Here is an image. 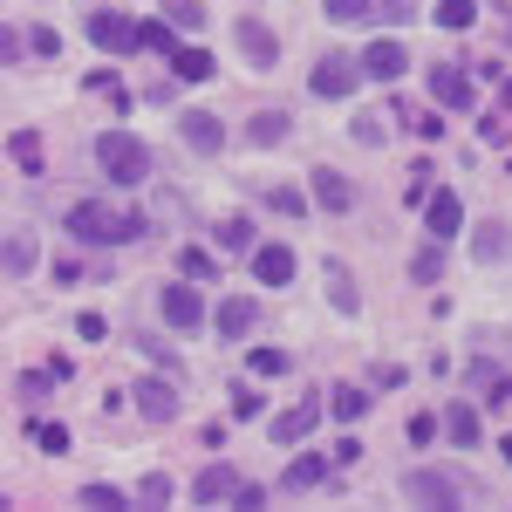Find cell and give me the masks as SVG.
<instances>
[{
	"label": "cell",
	"instance_id": "obj_1",
	"mask_svg": "<svg viewBox=\"0 0 512 512\" xmlns=\"http://www.w3.org/2000/svg\"><path fill=\"white\" fill-rule=\"evenodd\" d=\"M144 233H151V219L130 212V205H103V198L69 205V239H82V246H130V239H144Z\"/></svg>",
	"mask_w": 512,
	"mask_h": 512
},
{
	"label": "cell",
	"instance_id": "obj_2",
	"mask_svg": "<svg viewBox=\"0 0 512 512\" xmlns=\"http://www.w3.org/2000/svg\"><path fill=\"white\" fill-rule=\"evenodd\" d=\"M96 164H103V178H117V185H144V178H151V144H144L137 130H103V137H96Z\"/></svg>",
	"mask_w": 512,
	"mask_h": 512
},
{
	"label": "cell",
	"instance_id": "obj_3",
	"mask_svg": "<svg viewBox=\"0 0 512 512\" xmlns=\"http://www.w3.org/2000/svg\"><path fill=\"white\" fill-rule=\"evenodd\" d=\"M403 499L451 512V506H465V478L451 472V465H417V472H403Z\"/></svg>",
	"mask_w": 512,
	"mask_h": 512
},
{
	"label": "cell",
	"instance_id": "obj_4",
	"mask_svg": "<svg viewBox=\"0 0 512 512\" xmlns=\"http://www.w3.org/2000/svg\"><path fill=\"white\" fill-rule=\"evenodd\" d=\"M89 41H96L103 55H130V48H144V21H130L117 7H96V14H89Z\"/></svg>",
	"mask_w": 512,
	"mask_h": 512
},
{
	"label": "cell",
	"instance_id": "obj_5",
	"mask_svg": "<svg viewBox=\"0 0 512 512\" xmlns=\"http://www.w3.org/2000/svg\"><path fill=\"white\" fill-rule=\"evenodd\" d=\"M431 96L444 110H478V82L465 76V62H437L431 69Z\"/></svg>",
	"mask_w": 512,
	"mask_h": 512
},
{
	"label": "cell",
	"instance_id": "obj_6",
	"mask_svg": "<svg viewBox=\"0 0 512 512\" xmlns=\"http://www.w3.org/2000/svg\"><path fill=\"white\" fill-rule=\"evenodd\" d=\"M355 82H362V62H349V55H321V62H315V76H308V89H315V96H335V103H342V96H355Z\"/></svg>",
	"mask_w": 512,
	"mask_h": 512
},
{
	"label": "cell",
	"instance_id": "obj_7",
	"mask_svg": "<svg viewBox=\"0 0 512 512\" xmlns=\"http://www.w3.org/2000/svg\"><path fill=\"white\" fill-rule=\"evenodd\" d=\"M308 192H315L321 212H355V185L335 171V164H315V171H308Z\"/></svg>",
	"mask_w": 512,
	"mask_h": 512
},
{
	"label": "cell",
	"instance_id": "obj_8",
	"mask_svg": "<svg viewBox=\"0 0 512 512\" xmlns=\"http://www.w3.org/2000/svg\"><path fill=\"white\" fill-rule=\"evenodd\" d=\"M239 485H246V478H239L233 465H205V472L192 478V499H198V506H233Z\"/></svg>",
	"mask_w": 512,
	"mask_h": 512
},
{
	"label": "cell",
	"instance_id": "obj_9",
	"mask_svg": "<svg viewBox=\"0 0 512 512\" xmlns=\"http://www.w3.org/2000/svg\"><path fill=\"white\" fill-rule=\"evenodd\" d=\"M424 226H431V239H451V233H465V198H458V192H444V185H437V192L424 198Z\"/></svg>",
	"mask_w": 512,
	"mask_h": 512
},
{
	"label": "cell",
	"instance_id": "obj_10",
	"mask_svg": "<svg viewBox=\"0 0 512 512\" xmlns=\"http://www.w3.org/2000/svg\"><path fill=\"white\" fill-rule=\"evenodd\" d=\"M164 321H171V328H198V321H205V294H198L192 280H178V287H164Z\"/></svg>",
	"mask_w": 512,
	"mask_h": 512
},
{
	"label": "cell",
	"instance_id": "obj_11",
	"mask_svg": "<svg viewBox=\"0 0 512 512\" xmlns=\"http://www.w3.org/2000/svg\"><path fill=\"white\" fill-rule=\"evenodd\" d=\"M403 69H410V55H403V41H369V55H362V76L369 82H396L403 76Z\"/></svg>",
	"mask_w": 512,
	"mask_h": 512
},
{
	"label": "cell",
	"instance_id": "obj_12",
	"mask_svg": "<svg viewBox=\"0 0 512 512\" xmlns=\"http://www.w3.org/2000/svg\"><path fill=\"white\" fill-rule=\"evenodd\" d=\"M315 424H321V403H315V396H301L294 410H280L267 431H274V444H301V437L315 431Z\"/></svg>",
	"mask_w": 512,
	"mask_h": 512
},
{
	"label": "cell",
	"instance_id": "obj_13",
	"mask_svg": "<svg viewBox=\"0 0 512 512\" xmlns=\"http://www.w3.org/2000/svg\"><path fill=\"white\" fill-rule=\"evenodd\" d=\"M219 335H226V342H246V335H253V321H260V301H253V294H233V301H219Z\"/></svg>",
	"mask_w": 512,
	"mask_h": 512
},
{
	"label": "cell",
	"instance_id": "obj_14",
	"mask_svg": "<svg viewBox=\"0 0 512 512\" xmlns=\"http://www.w3.org/2000/svg\"><path fill=\"white\" fill-rule=\"evenodd\" d=\"M287 130H294V123H287V110H253L239 137H246L253 151H274V144H287Z\"/></svg>",
	"mask_w": 512,
	"mask_h": 512
},
{
	"label": "cell",
	"instance_id": "obj_15",
	"mask_svg": "<svg viewBox=\"0 0 512 512\" xmlns=\"http://www.w3.org/2000/svg\"><path fill=\"white\" fill-rule=\"evenodd\" d=\"M178 137H185L192 151H205V158H212V151L226 144V123H219V117H205V110H185V117H178Z\"/></svg>",
	"mask_w": 512,
	"mask_h": 512
},
{
	"label": "cell",
	"instance_id": "obj_16",
	"mask_svg": "<svg viewBox=\"0 0 512 512\" xmlns=\"http://www.w3.org/2000/svg\"><path fill=\"white\" fill-rule=\"evenodd\" d=\"M294 267H301L294 246H260V253H253V280H260V287H287Z\"/></svg>",
	"mask_w": 512,
	"mask_h": 512
},
{
	"label": "cell",
	"instance_id": "obj_17",
	"mask_svg": "<svg viewBox=\"0 0 512 512\" xmlns=\"http://www.w3.org/2000/svg\"><path fill=\"white\" fill-rule=\"evenodd\" d=\"M130 396H137V410H144L151 424H171V417H178V390H171V383H158V376H144Z\"/></svg>",
	"mask_w": 512,
	"mask_h": 512
},
{
	"label": "cell",
	"instance_id": "obj_18",
	"mask_svg": "<svg viewBox=\"0 0 512 512\" xmlns=\"http://www.w3.org/2000/svg\"><path fill=\"white\" fill-rule=\"evenodd\" d=\"M444 437H451L458 451H472V444H478V403H472V396H458V403L444 410Z\"/></svg>",
	"mask_w": 512,
	"mask_h": 512
},
{
	"label": "cell",
	"instance_id": "obj_19",
	"mask_svg": "<svg viewBox=\"0 0 512 512\" xmlns=\"http://www.w3.org/2000/svg\"><path fill=\"white\" fill-rule=\"evenodd\" d=\"M239 48H246V62H280V41H274V28H260V21H239Z\"/></svg>",
	"mask_w": 512,
	"mask_h": 512
},
{
	"label": "cell",
	"instance_id": "obj_20",
	"mask_svg": "<svg viewBox=\"0 0 512 512\" xmlns=\"http://www.w3.org/2000/svg\"><path fill=\"white\" fill-rule=\"evenodd\" d=\"M171 76L178 82H212L219 62H212V48H178V55H171Z\"/></svg>",
	"mask_w": 512,
	"mask_h": 512
},
{
	"label": "cell",
	"instance_id": "obj_21",
	"mask_svg": "<svg viewBox=\"0 0 512 512\" xmlns=\"http://www.w3.org/2000/svg\"><path fill=\"white\" fill-rule=\"evenodd\" d=\"M7 158L21 164L28 178H41V164H48V151H41V137H35V130H14V137H7Z\"/></svg>",
	"mask_w": 512,
	"mask_h": 512
},
{
	"label": "cell",
	"instance_id": "obj_22",
	"mask_svg": "<svg viewBox=\"0 0 512 512\" xmlns=\"http://www.w3.org/2000/svg\"><path fill=\"white\" fill-rule=\"evenodd\" d=\"M396 123H403L410 137H424V144L444 137V117H437V110H417V103H396Z\"/></svg>",
	"mask_w": 512,
	"mask_h": 512
},
{
	"label": "cell",
	"instance_id": "obj_23",
	"mask_svg": "<svg viewBox=\"0 0 512 512\" xmlns=\"http://www.w3.org/2000/svg\"><path fill=\"white\" fill-rule=\"evenodd\" d=\"M410 280H417V287H437V280H444V239H431V246L410 253Z\"/></svg>",
	"mask_w": 512,
	"mask_h": 512
},
{
	"label": "cell",
	"instance_id": "obj_24",
	"mask_svg": "<svg viewBox=\"0 0 512 512\" xmlns=\"http://www.w3.org/2000/svg\"><path fill=\"white\" fill-rule=\"evenodd\" d=\"M376 396L355 390V383H342V390H328V417H342V424H362V410H369Z\"/></svg>",
	"mask_w": 512,
	"mask_h": 512
},
{
	"label": "cell",
	"instance_id": "obj_25",
	"mask_svg": "<svg viewBox=\"0 0 512 512\" xmlns=\"http://www.w3.org/2000/svg\"><path fill=\"white\" fill-rule=\"evenodd\" d=\"M321 274H328V301H335V315H355V308H362V294H355L349 267H335V260H328Z\"/></svg>",
	"mask_w": 512,
	"mask_h": 512
},
{
	"label": "cell",
	"instance_id": "obj_26",
	"mask_svg": "<svg viewBox=\"0 0 512 512\" xmlns=\"http://www.w3.org/2000/svg\"><path fill=\"white\" fill-rule=\"evenodd\" d=\"M321 478H328V458L308 451V458H294V465H287V492H315Z\"/></svg>",
	"mask_w": 512,
	"mask_h": 512
},
{
	"label": "cell",
	"instance_id": "obj_27",
	"mask_svg": "<svg viewBox=\"0 0 512 512\" xmlns=\"http://www.w3.org/2000/svg\"><path fill=\"white\" fill-rule=\"evenodd\" d=\"M431 21H437V28H472V21H478V0H437Z\"/></svg>",
	"mask_w": 512,
	"mask_h": 512
},
{
	"label": "cell",
	"instance_id": "obj_28",
	"mask_svg": "<svg viewBox=\"0 0 512 512\" xmlns=\"http://www.w3.org/2000/svg\"><path fill=\"white\" fill-rule=\"evenodd\" d=\"M506 253H512V233L499 226V219H492V226H478V260H506Z\"/></svg>",
	"mask_w": 512,
	"mask_h": 512
},
{
	"label": "cell",
	"instance_id": "obj_29",
	"mask_svg": "<svg viewBox=\"0 0 512 512\" xmlns=\"http://www.w3.org/2000/svg\"><path fill=\"white\" fill-rule=\"evenodd\" d=\"M246 369H253V376H287L294 355H287V349H253V355H246Z\"/></svg>",
	"mask_w": 512,
	"mask_h": 512
},
{
	"label": "cell",
	"instance_id": "obj_30",
	"mask_svg": "<svg viewBox=\"0 0 512 512\" xmlns=\"http://www.w3.org/2000/svg\"><path fill=\"white\" fill-rule=\"evenodd\" d=\"M178 267H185V280H205V287L219 280V260H212L205 246H185V260H178Z\"/></svg>",
	"mask_w": 512,
	"mask_h": 512
},
{
	"label": "cell",
	"instance_id": "obj_31",
	"mask_svg": "<svg viewBox=\"0 0 512 512\" xmlns=\"http://www.w3.org/2000/svg\"><path fill=\"white\" fill-rule=\"evenodd\" d=\"M369 7H376V0H321V14H328V21H342V28L369 21Z\"/></svg>",
	"mask_w": 512,
	"mask_h": 512
},
{
	"label": "cell",
	"instance_id": "obj_32",
	"mask_svg": "<svg viewBox=\"0 0 512 512\" xmlns=\"http://www.w3.org/2000/svg\"><path fill=\"white\" fill-rule=\"evenodd\" d=\"M82 506H89V512H123L130 499H123L117 485H82Z\"/></svg>",
	"mask_w": 512,
	"mask_h": 512
},
{
	"label": "cell",
	"instance_id": "obj_33",
	"mask_svg": "<svg viewBox=\"0 0 512 512\" xmlns=\"http://www.w3.org/2000/svg\"><path fill=\"white\" fill-rule=\"evenodd\" d=\"M144 48L151 55H178V28L171 21H144Z\"/></svg>",
	"mask_w": 512,
	"mask_h": 512
},
{
	"label": "cell",
	"instance_id": "obj_34",
	"mask_svg": "<svg viewBox=\"0 0 512 512\" xmlns=\"http://www.w3.org/2000/svg\"><path fill=\"white\" fill-rule=\"evenodd\" d=\"M349 137L362 144V151H376V144L390 137V123H383V117H355V123H349Z\"/></svg>",
	"mask_w": 512,
	"mask_h": 512
},
{
	"label": "cell",
	"instance_id": "obj_35",
	"mask_svg": "<svg viewBox=\"0 0 512 512\" xmlns=\"http://www.w3.org/2000/svg\"><path fill=\"white\" fill-rule=\"evenodd\" d=\"M28 267H35V246H28V239H21V233H7V274L21 280V274H28Z\"/></svg>",
	"mask_w": 512,
	"mask_h": 512
},
{
	"label": "cell",
	"instance_id": "obj_36",
	"mask_svg": "<svg viewBox=\"0 0 512 512\" xmlns=\"http://www.w3.org/2000/svg\"><path fill=\"white\" fill-rule=\"evenodd\" d=\"M478 137H485V144H506V137H512V117H506V110H485V117H478Z\"/></svg>",
	"mask_w": 512,
	"mask_h": 512
},
{
	"label": "cell",
	"instance_id": "obj_37",
	"mask_svg": "<svg viewBox=\"0 0 512 512\" xmlns=\"http://www.w3.org/2000/svg\"><path fill=\"white\" fill-rule=\"evenodd\" d=\"M35 444H41V458H62L69 451V431L62 424H35Z\"/></svg>",
	"mask_w": 512,
	"mask_h": 512
},
{
	"label": "cell",
	"instance_id": "obj_38",
	"mask_svg": "<svg viewBox=\"0 0 512 512\" xmlns=\"http://www.w3.org/2000/svg\"><path fill=\"white\" fill-rule=\"evenodd\" d=\"M48 383H55V369H28V376H14V396L35 403V396H48Z\"/></svg>",
	"mask_w": 512,
	"mask_h": 512
},
{
	"label": "cell",
	"instance_id": "obj_39",
	"mask_svg": "<svg viewBox=\"0 0 512 512\" xmlns=\"http://www.w3.org/2000/svg\"><path fill=\"white\" fill-rule=\"evenodd\" d=\"M267 205H274V212H287V219H301V212H308V192H294V185H280V192L267 198Z\"/></svg>",
	"mask_w": 512,
	"mask_h": 512
},
{
	"label": "cell",
	"instance_id": "obj_40",
	"mask_svg": "<svg viewBox=\"0 0 512 512\" xmlns=\"http://www.w3.org/2000/svg\"><path fill=\"white\" fill-rule=\"evenodd\" d=\"M137 499H144V506H164V499H171V478H164V472H144Z\"/></svg>",
	"mask_w": 512,
	"mask_h": 512
},
{
	"label": "cell",
	"instance_id": "obj_41",
	"mask_svg": "<svg viewBox=\"0 0 512 512\" xmlns=\"http://www.w3.org/2000/svg\"><path fill=\"white\" fill-rule=\"evenodd\" d=\"M246 239H253V219H219V246H246Z\"/></svg>",
	"mask_w": 512,
	"mask_h": 512
},
{
	"label": "cell",
	"instance_id": "obj_42",
	"mask_svg": "<svg viewBox=\"0 0 512 512\" xmlns=\"http://www.w3.org/2000/svg\"><path fill=\"white\" fill-rule=\"evenodd\" d=\"M89 96H110V103L123 110V82L110 76V69H96V76H89Z\"/></svg>",
	"mask_w": 512,
	"mask_h": 512
},
{
	"label": "cell",
	"instance_id": "obj_43",
	"mask_svg": "<svg viewBox=\"0 0 512 512\" xmlns=\"http://www.w3.org/2000/svg\"><path fill=\"white\" fill-rule=\"evenodd\" d=\"M465 383H472V390H499V383H506V376H499V369H492V362H472V369H465Z\"/></svg>",
	"mask_w": 512,
	"mask_h": 512
},
{
	"label": "cell",
	"instance_id": "obj_44",
	"mask_svg": "<svg viewBox=\"0 0 512 512\" xmlns=\"http://www.w3.org/2000/svg\"><path fill=\"white\" fill-rule=\"evenodd\" d=\"M437 185H431V171H424V164H417V171H410V185H403V198H410V205H424V198H431Z\"/></svg>",
	"mask_w": 512,
	"mask_h": 512
},
{
	"label": "cell",
	"instance_id": "obj_45",
	"mask_svg": "<svg viewBox=\"0 0 512 512\" xmlns=\"http://www.w3.org/2000/svg\"><path fill=\"white\" fill-rule=\"evenodd\" d=\"M437 431H444V424H437L431 410H417V417H410V444H431Z\"/></svg>",
	"mask_w": 512,
	"mask_h": 512
},
{
	"label": "cell",
	"instance_id": "obj_46",
	"mask_svg": "<svg viewBox=\"0 0 512 512\" xmlns=\"http://www.w3.org/2000/svg\"><path fill=\"white\" fill-rule=\"evenodd\" d=\"M76 335H82V342H103V335H110V321H103V315H76Z\"/></svg>",
	"mask_w": 512,
	"mask_h": 512
},
{
	"label": "cell",
	"instance_id": "obj_47",
	"mask_svg": "<svg viewBox=\"0 0 512 512\" xmlns=\"http://www.w3.org/2000/svg\"><path fill=\"white\" fill-rule=\"evenodd\" d=\"M383 7V21H417V0H376Z\"/></svg>",
	"mask_w": 512,
	"mask_h": 512
},
{
	"label": "cell",
	"instance_id": "obj_48",
	"mask_svg": "<svg viewBox=\"0 0 512 512\" xmlns=\"http://www.w3.org/2000/svg\"><path fill=\"white\" fill-rule=\"evenodd\" d=\"M233 506H239V512H260V506H267V485H239Z\"/></svg>",
	"mask_w": 512,
	"mask_h": 512
},
{
	"label": "cell",
	"instance_id": "obj_49",
	"mask_svg": "<svg viewBox=\"0 0 512 512\" xmlns=\"http://www.w3.org/2000/svg\"><path fill=\"white\" fill-rule=\"evenodd\" d=\"M171 21H178V28H198L205 14H198V0H171Z\"/></svg>",
	"mask_w": 512,
	"mask_h": 512
},
{
	"label": "cell",
	"instance_id": "obj_50",
	"mask_svg": "<svg viewBox=\"0 0 512 512\" xmlns=\"http://www.w3.org/2000/svg\"><path fill=\"white\" fill-rule=\"evenodd\" d=\"M492 410H506V417H512V383H499V390H492Z\"/></svg>",
	"mask_w": 512,
	"mask_h": 512
},
{
	"label": "cell",
	"instance_id": "obj_51",
	"mask_svg": "<svg viewBox=\"0 0 512 512\" xmlns=\"http://www.w3.org/2000/svg\"><path fill=\"white\" fill-rule=\"evenodd\" d=\"M499 451H506V472H512V437H506V444H499Z\"/></svg>",
	"mask_w": 512,
	"mask_h": 512
}]
</instances>
